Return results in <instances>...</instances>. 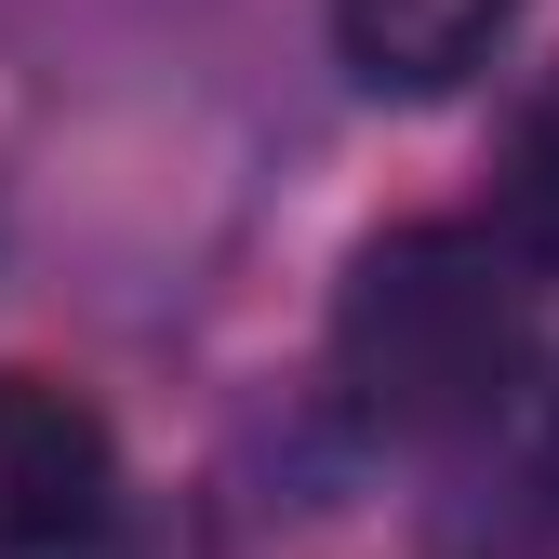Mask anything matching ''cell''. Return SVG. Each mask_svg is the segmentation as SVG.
Returning a JSON list of instances; mask_svg holds the SVG:
<instances>
[{"label":"cell","mask_w":559,"mask_h":559,"mask_svg":"<svg viewBox=\"0 0 559 559\" xmlns=\"http://www.w3.org/2000/svg\"><path fill=\"white\" fill-rule=\"evenodd\" d=\"M533 373V266L507 227H386L333 294V386L386 440H466Z\"/></svg>","instance_id":"obj_1"},{"label":"cell","mask_w":559,"mask_h":559,"mask_svg":"<svg viewBox=\"0 0 559 559\" xmlns=\"http://www.w3.org/2000/svg\"><path fill=\"white\" fill-rule=\"evenodd\" d=\"M120 520V440L81 386L0 373V559H81Z\"/></svg>","instance_id":"obj_2"},{"label":"cell","mask_w":559,"mask_h":559,"mask_svg":"<svg viewBox=\"0 0 559 559\" xmlns=\"http://www.w3.org/2000/svg\"><path fill=\"white\" fill-rule=\"evenodd\" d=\"M507 27H520V0H333V53L373 94H453L493 67Z\"/></svg>","instance_id":"obj_3"},{"label":"cell","mask_w":559,"mask_h":559,"mask_svg":"<svg viewBox=\"0 0 559 559\" xmlns=\"http://www.w3.org/2000/svg\"><path fill=\"white\" fill-rule=\"evenodd\" d=\"M493 214H507V240L520 253H559V67L507 107V133H493Z\"/></svg>","instance_id":"obj_4"}]
</instances>
